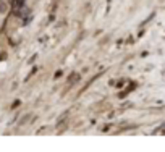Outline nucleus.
Instances as JSON below:
<instances>
[{
	"instance_id": "1",
	"label": "nucleus",
	"mask_w": 165,
	"mask_h": 152,
	"mask_svg": "<svg viewBox=\"0 0 165 152\" xmlns=\"http://www.w3.org/2000/svg\"><path fill=\"white\" fill-rule=\"evenodd\" d=\"M7 11V5L5 3H0V13H5Z\"/></svg>"
}]
</instances>
